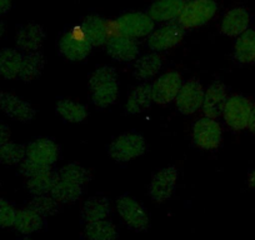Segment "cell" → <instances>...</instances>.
<instances>
[{
	"label": "cell",
	"mask_w": 255,
	"mask_h": 240,
	"mask_svg": "<svg viewBox=\"0 0 255 240\" xmlns=\"http://www.w3.org/2000/svg\"><path fill=\"white\" fill-rule=\"evenodd\" d=\"M89 171L79 164H68L58 173L51 195L59 203H74L82 197L84 187L89 182Z\"/></svg>",
	"instance_id": "cell-1"
},
{
	"label": "cell",
	"mask_w": 255,
	"mask_h": 240,
	"mask_svg": "<svg viewBox=\"0 0 255 240\" xmlns=\"http://www.w3.org/2000/svg\"><path fill=\"white\" fill-rule=\"evenodd\" d=\"M45 39L44 29L38 24H26L19 28L15 41L18 48L25 54L39 51Z\"/></svg>",
	"instance_id": "cell-18"
},
{
	"label": "cell",
	"mask_w": 255,
	"mask_h": 240,
	"mask_svg": "<svg viewBox=\"0 0 255 240\" xmlns=\"http://www.w3.org/2000/svg\"><path fill=\"white\" fill-rule=\"evenodd\" d=\"M184 29L178 23H168L153 30L148 38V46L154 51L169 50L181 43Z\"/></svg>",
	"instance_id": "cell-13"
},
{
	"label": "cell",
	"mask_w": 255,
	"mask_h": 240,
	"mask_svg": "<svg viewBox=\"0 0 255 240\" xmlns=\"http://www.w3.org/2000/svg\"><path fill=\"white\" fill-rule=\"evenodd\" d=\"M183 83V78L178 72L164 73L150 85L153 102L159 105H166L174 102L180 92Z\"/></svg>",
	"instance_id": "cell-9"
},
{
	"label": "cell",
	"mask_w": 255,
	"mask_h": 240,
	"mask_svg": "<svg viewBox=\"0 0 255 240\" xmlns=\"http://www.w3.org/2000/svg\"><path fill=\"white\" fill-rule=\"evenodd\" d=\"M151 103H153L151 87L148 84H141L129 95L125 109L128 114H140L150 108Z\"/></svg>",
	"instance_id": "cell-25"
},
{
	"label": "cell",
	"mask_w": 255,
	"mask_h": 240,
	"mask_svg": "<svg viewBox=\"0 0 255 240\" xmlns=\"http://www.w3.org/2000/svg\"><path fill=\"white\" fill-rule=\"evenodd\" d=\"M254 63H255V60H254Z\"/></svg>",
	"instance_id": "cell-41"
},
{
	"label": "cell",
	"mask_w": 255,
	"mask_h": 240,
	"mask_svg": "<svg viewBox=\"0 0 255 240\" xmlns=\"http://www.w3.org/2000/svg\"><path fill=\"white\" fill-rule=\"evenodd\" d=\"M26 158V148L20 144L6 141L0 146V163L5 165H18Z\"/></svg>",
	"instance_id": "cell-32"
},
{
	"label": "cell",
	"mask_w": 255,
	"mask_h": 240,
	"mask_svg": "<svg viewBox=\"0 0 255 240\" xmlns=\"http://www.w3.org/2000/svg\"><path fill=\"white\" fill-rule=\"evenodd\" d=\"M161 67H163V58L160 55L156 53L146 54L135 62L134 75L136 79L146 82V80L153 79L160 72Z\"/></svg>",
	"instance_id": "cell-23"
},
{
	"label": "cell",
	"mask_w": 255,
	"mask_h": 240,
	"mask_svg": "<svg viewBox=\"0 0 255 240\" xmlns=\"http://www.w3.org/2000/svg\"><path fill=\"white\" fill-rule=\"evenodd\" d=\"M248 129H249L252 133L255 134V104L253 105L252 113H250V118H249V123H248Z\"/></svg>",
	"instance_id": "cell-37"
},
{
	"label": "cell",
	"mask_w": 255,
	"mask_h": 240,
	"mask_svg": "<svg viewBox=\"0 0 255 240\" xmlns=\"http://www.w3.org/2000/svg\"><path fill=\"white\" fill-rule=\"evenodd\" d=\"M93 103L98 108H108L117 102L119 97V80L117 72L112 67H100L94 70L89 79Z\"/></svg>",
	"instance_id": "cell-2"
},
{
	"label": "cell",
	"mask_w": 255,
	"mask_h": 240,
	"mask_svg": "<svg viewBox=\"0 0 255 240\" xmlns=\"http://www.w3.org/2000/svg\"><path fill=\"white\" fill-rule=\"evenodd\" d=\"M13 6V0H0V15L9 13Z\"/></svg>",
	"instance_id": "cell-36"
},
{
	"label": "cell",
	"mask_w": 255,
	"mask_h": 240,
	"mask_svg": "<svg viewBox=\"0 0 255 240\" xmlns=\"http://www.w3.org/2000/svg\"><path fill=\"white\" fill-rule=\"evenodd\" d=\"M0 110L23 123H28L35 117V109L30 103L6 92H0Z\"/></svg>",
	"instance_id": "cell-15"
},
{
	"label": "cell",
	"mask_w": 255,
	"mask_h": 240,
	"mask_svg": "<svg viewBox=\"0 0 255 240\" xmlns=\"http://www.w3.org/2000/svg\"><path fill=\"white\" fill-rule=\"evenodd\" d=\"M178 180V170L174 166L160 169L151 179L149 194L155 202H165L173 195Z\"/></svg>",
	"instance_id": "cell-14"
},
{
	"label": "cell",
	"mask_w": 255,
	"mask_h": 240,
	"mask_svg": "<svg viewBox=\"0 0 255 240\" xmlns=\"http://www.w3.org/2000/svg\"><path fill=\"white\" fill-rule=\"evenodd\" d=\"M204 93L205 89L199 80L190 79L183 83L180 92L175 99L179 112L185 115H190L202 109Z\"/></svg>",
	"instance_id": "cell-12"
},
{
	"label": "cell",
	"mask_w": 255,
	"mask_h": 240,
	"mask_svg": "<svg viewBox=\"0 0 255 240\" xmlns=\"http://www.w3.org/2000/svg\"><path fill=\"white\" fill-rule=\"evenodd\" d=\"M44 64H45V60L40 51L24 54L19 78L24 82H31V80L36 79L43 72Z\"/></svg>",
	"instance_id": "cell-31"
},
{
	"label": "cell",
	"mask_w": 255,
	"mask_h": 240,
	"mask_svg": "<svg viewBox=\"0 0 255 240\" xmlns=\"http://www.w3.org/2000/svg\"><path fill=\"white\" fill-rule=\"evenodd\" d=\"M44 218L40 217L36 212H34L30 207L18 210L14 228L21 234H31L43 228Z\"/></svg>",
	"instance_id": "cell-27"
},
{
	"label": "cell",
	"mask_w": 255,
	"mask_h": 240,
	"mask_svg": "<svg viewBox=\"0 0 255 240\" xmlns=\"http://www.w3.org/2000/svg\"><path fill=\"white\" fill-rule=\"evenodd\" d=\"M93 45L85 36L80 26L70 29L61 35L59 51L70 62H82L90 54Z\"/></svg>",
	"instance_id": "cell-5"
},
{
	"label": "cell",
	"mask_w": 255,
	"mask_h": 240,
	"mask_svg": "<svg viewBox=\"0 0 255 240\" xmlns=\"http://www.w3.org/2000/svg\"><path fill=\"white\" fill-rule=\"evenodd\" d=\"M115 25L118 34L131 39L150 35L154 30V20L149 14L136 11L123 14L118 20H115Z\"/></svg>",
	"instance_id": "cell-8"
},
{
	"label": "cell",
	"mask_w": 255,
	"mask_h": 240,
	"mask_svg": "<svg viewBox=\"0 0 255 240\" xmlns=\"http://www.w3.org/2000/svg\"><path fill=\"white\" fill-rule=\"evenodd\" d=\"M84 233L89 240H117L119 237L118 228L109 219L88 223Z\"/></svg>",
	"instance_id": "cell-30"
},
{
	"label": "cell",
	"mask_w": 255,
	"mask_h": 240,
	"mask_svg": "<svg viewBox=\"0 0 255 240\" xmlns=\"http://www.w3.org/2000/svg\"><path fill=\"white\" fill-rule=\"evenodd\" d=\"M16 214H18V210L15 209V207L10 202L5 199H0V227H14Z\"/></svg>",
	"instance_id": "cell-34"
},
{
	"label": "cell",
	"mask_w": 255,
	"mask_h": 240,
	"mask_svg": "<svg viewBox=\"0 0 255 240\" xmlns=\"http://www.w3.org/2000/svg\"><path fill=\"white\" fill-rule=\"evenodd\" d=\"M249 184H250V187L254 188L255 189V169L252 171V174H250V176H249Z\"/></svg>",
	"instance_id": "cell-38"
},
{
	"label": "cell",
	"mask_w": 255,
	"mask_h": 240,
	"mask_svg": "<svg viewBox=\"0 0 255 240\" xmlns=\"http://www.w3.org/2000/svg\"><path fill=\"white\" fill-rule=\"evenodd\" d=\"M184 4V0H151L148 14L154 21L171 23L175 19L178 20Z\"/></svg>",
	"instance_id": "cell-20"
},
{
	"label": "cell",
	"mask_w": 255,
	"mask_h": 240,
	"mask_svg": "<svg viewBox=\"0 0 255 240\" xmlns=\"http://www.w3.org/2000/svg\"><path fill=\"white\" fill-rule=\"evenodd\" d=\"M193 140L203 150H214L223 141V129L220 124L212 118L203 117L193 125Z\"/></svg>",
	"instance_id": "cell-6"
},
{
	"label": "cell",
	"mask_w": 255,
	"mask_h": 240,
	"mask_svg": "<svg viewBox=\"0 0 255 240\" xmlns=\"http://www.w3.org/2000/svg\"><path fill=\"white\" fill-rule=\"evenodd\" d=\"M146 150L145 139L138 133H127L110 143L108 151L114 160L128 163L143 155Z\"/></svg>",
	"instance_id": "cell-4"
},
{
	"label": "cell",
	"mask_w": 255,
	"mask_h": 240,
	"mask_svg": "<svg viewBox=\"0 0 255 240\" xmlns=\"http://www.w3.org/2000/svg\"><path fill=\"white\" fill-rule=\"evenodd\" d=\"M56 113L68 123H82L88 117L87 108L72 99L59 100L56 104Z\"/></svg>",
	"instance_id": "cell-28"
},
{
	"label": "cell",
	"mask_w": 255,
	"mask_h": 240,
	"mask_svg": "<svg viewBox=\"0 0 255 240\" xmlns=\"http://www.w3.org/2000/svg\"><path fill=\"white\" fill-rule=\"evenodd\" d=\"M56 179H58V173L53 171V169H49L33 178H29L28 189L30 190L34 197L51 194L54 187H55Z\"/></svg>",
	"instance_id": "cell-29"
},
{
	"label": "cell",
	"mask_w": 255,
	"mask_h": 240,
	"mask_svg": "<svg viewBox=\"0 0 255 240\" xmlns=\"http://www.w3.org/2000/svg\"><path fill=\"white\" fill-rule=\"evenodd\" d=\"M250 14L244 8H234L228 11L222 19L220 30L228 36H239L248 30Z\"/></svg>",
	"instance_id": "cell-19"
},
{
	"label": "cell",
	"mask_w": 255,
	"mask_h": 240,
	"mask_svg": "<svg viewBox=\"0 0 255 240\" xmlns=\"http://www.w3.org/2000/svg\"><path fill=\"white\" fill-rule=\"evenodd\" d=\"M28 207H30L31 209H33L34 212L38 213L40 217L45 218L56 214L59 208H60V203H59L51 194H46L34 197Z\"/></svg>",
	"instance_id": "cell-33"
},
{
	"label": "cell",
	"mask_w": 255,
	"mask_h": 240,
	"mask_svg": "<svg viewBox=\"0 0 255 240\" xmlns=\"http://www.w3.org/2000/svg\"><path fill=\"white\" fill-rule=\"evenodd\" d=\"M253 105L254 104L250 102V99L243 95L235 94L228 98L223 110V117L227 125L237 131L248 128Z\"/></svg>",
	"instance_id": "cell-7"
},
{
	"label": "cell",
	"mask_w": 255,
	"mask_h": 240,
	"mask_svg": "<svg viewBox=\"0 0 255 240\" xmlns=\"http://www.w3.org/2000/svg\"><path fill=\"white\" fill-rule=\"evenodd\" d=\"M109 214L110 204L104 197L89 198L82 207L83 219L87 222V224L108 219Z\"/></svg>",
	"instance_id": "cell-24"
},
{
	"label": "cell",
	"mask_w": 255,
	"mask_h": 240,
	"mask_svg": "<svg viewBox=\"0 0 255 240\" xmlns=\"http://www.w3.org/2000/svg\"><path fill=\"white\" fill-rule=\"evenodd\" d=\"M107 50L113 59L122 63L135 60L139 55V45L135 39L128 38L122 34L110 36L107 41Z\"/></svg>",
	"instance_id": "cell-17"
},
{
	"label": "cell",
	"mask_w": 255,
	"mask_h": 240,
	"mask_svg": "<svg viewBox=\"0 0 255 240\" xmlns=\"http://www.w3.org/2000/svg\"><path fill=\"white\" fill-rule=\"evenodd\" d=\"M24 54L15 49H4L0 51V77L16 79L20 75Z\"/></svg>",
	"instance_id": "cell-22"
},
{
	"label": "cell",
	"mask_w": 255,
	"mask_h": 240,
	"mask_svg": "<svg viewBox=\"0 0 255 240\" xmlns=\"http://www.w3.org/2000/svg\"><path fill=\"white\" fill-rule=\"evenodd\" d=\"M218 11V4L214 0H189L184 4L178 18L181 28L194 29L209 23Z\"/></svg>",
	"instance_id": "cell-3"
},
{
	"label": "cell",
	"mask_w": 255,
	"mask_h": 240,
	"mask_svg": "<svg viewBox=\"0 0 255 240\" xmlns=\"http://www.w3.org/2000/svg\"><path fill=\"white\" fill-rule=\"evenodd\" d=\"M9 138H10V129L5 124L0 123V146L9 141Z\"/></svg>",
	"instance_id": "cell-35"
},
{
	"label": "cell",
	"mask_w": 255,
	"mask_h": 240,
	"mask_svg": "<svg viewBox=\"0 0 255 240\" xmlns=\"http://www.w3.org/2000/svg\"><path fill=\"white\" fill-rule=\"evenodd\" d=\"M85 36L93 46H100L109 40L108 21L99 15H89L83 20L80 25Z\"/></svg>",
	"instance_id": "cell-21"
},
{
	"label": "cell",
	"mask_w": 255,
	"mask_h": 240,
	"mask_svg": "<svg viewBox=\"0 0 255 240\" xmlns=\"http://www.w3.org/2000/svg\"><path fill=\"white\" fill-rule=\"evenodd\" d=\"M58 144L48 138H40L31 141L26 146V160L45 169H51L59 158Z\"/></svg>",
	"instance_id": "cell-11"
},
{
	"label": "cell",
	"mask_w": 255,
	"mask_h": 240,
	"mask_svg": "<svg viewBox=\"0 0 255 240\" xmlns=\"http://www.w3.org/2000/svg\"><path fill=\"white\" fill-rule=\"evenodd\" d=\"M3 33H4V25H3V23L0 21V38H1Z\"/></svg>",
	"instance_id": "cell-39"
},
{
	"label": "cell",
	"mask_w": 255,
	"mask_h": 240,
	"mask_svg": "<svg viewBox=\"0 0 255 240\" xmlns=\"http://www.w3.org/2000/svg\"><path fill=\"white\" fill-rule=\"evenodd\" d=\"M118 213L125 224L136 232H143L149 225V217L143 205L134 198L120 197L117 202Z\"/></svg>",
	"instance_id": "cell-10"
},
{
	"label": "cell",
	"mask_w": 255,
	"mask_h": 240,
	"mask_svg": "<svg viewBox=\"0 0 255 240\" xmlns=\"http://www.w3.org/2000/svg\"><path fill=\"white\" fill-rule=\"evenodd\" d=\"M228 98L229 97H228L227 88L224 84L215 82L209 85L208 89H205L202 104V112L204 117L217 119L219 115H222Z\"/></svg>",
	"instance_id": "cell-16"
},
{
	"label": "cell",
	"mask_w": 255,
	"mask_h": 240,
	"mask_svg": "<svg viewBox=\"0 0 255 240\" xmlns=\"http://www.w3.org/2000/svg\"><path fill=\"white\" fill-rule=\"evenodd\" d=\"M21 240H33V239H21Z\"/></svg>",
	"instance_id": "cell-40"
},
{
	"label": "cell",
	"mask_w": 255,
	"mask_h": 240,
	"mask_svg": "<svg viewBox=\"0 0 255 240\" xmlns=\"http://www.w3.org/2000/svg\"><path fill=\"white\" fill-rule=\"evenodd\" d=\"M234 56L242 64H250L255 60V30L248 29L238 36L234 45Z\"/></svg>",
	"instance_id": "cell-26"
}]
</instances>
